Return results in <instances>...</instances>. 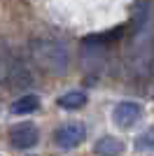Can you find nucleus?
Instances as JSON below:
<instances>
[{
  "label": "nucleus",
  "mask_w": 154,
  "mask_h": 156,
  "mask_svg": "<svg viewBox=\"0 0 154 156\" xmlns=\"http://www.w3.org/2000/svg\"><path fill=\"white\" fill-rule=\"evenodd\" d=\"M94 149H96L98 156H119L124 151V142L122 140H117L112 135H103L96 144H94Z\"/></svg>",
  "instance_id": "423d86ee"
},
{
  "label": "nucleus",
  "mask_w": 154,
  "mask_h": 156,
  "mask_svg": "<svg viewBox=\"0 0 154 156\" xmlns=\"http://www.w3.org/2000/svg\"><path fill=\"white\" fill-rule=\"evenodd\" d=\"M7 82H12L14 89H28L33 84V75L28 72L26 63H21L19 58H12L9 65V75H7Z\"/></svg>",
  "instance_id": "39448f33"
},
{
  "label": "nucleus",
  "mask_w": 154,
  "mask_h": 156,
  "mask_svg": "<svg viewBox=\"0 0 154 156\" xmlns=\"http://www.w3.org/2000/svg\"><path fill=\"white\" fill-rule=\"evenodd\" d=\"M38 140H40V133L33 124H19L9 130V142L16 149H31L38 144Z\"/></svg>",
  "instance_id": "20e7f679"
},
{
  "label": "nucleus",
  "mask_w": 154,
  "mask_h": 156,
  "mask_svg": "<svg viewBox=\"0 0 154 156\" xmlns=\"http://www.w3.org/2000/svg\"><path fill=\"white\" fill-rule=\"evenodd\" d=\"M142 117V107L133 100H122V103L115 105L112 110V121H115L119 128H131L135 126V121Z\"/></svg>",
  "instance_id": "7ed1b4c3"
},
{
  "label": "nucleus",
  "mask_w": 154,
  "mask_h": 156,
  "mask_svg": "<svg viewBox=\"0 0 154 156\" xmlns=\"http://www.w3.org/2000/svg\"><path fill=\"white\" fill-rule=\"evenodd\" d=\"M135 147H138V149H152L154 147V128L145 130V133L135 140Z\"/></svg>",
  "instance_id": "9d476101"
},
{
  "label": "nucleus",
  "mask_w": 154,
  "mask_h": 156,
  "mask_svg": "<svg viewBox=\"0 0 154 156\" xmlns=\"http://www.w3.org/2000/svg\"><path fill=\"white\" fill-rule=\"evenodd\" d=\"M38 107H40V98L28 93V96H21L19 100H14L9 110H12V114H33Z\"/></svg>",
  "instance_id": "6e6552de"
},
{
  "label": "nucleus",
  "mask_w": 154,
  "mask_h": 156,
  "mask_svg": "<svg viewBox=\"0 0 154 156\" xmlns=\"http://www.w3.org/2000/svg\"><path fill=\"white\" fill-rule=\"evenodd\" d=\"M84 137H86V128H84V124H77V121L63 124L54 130V142L61 149H72V147L84 142Z\"/></svg>",
  "instance_id": "f03ea898"
},
{
  "label": "nucleus",
  "mask_w": 154,
  "mask_h": 156,
  "mask_svg": "<svg viewBox=\"0 0 154 156\" xmlns=\"http://www.w3.org/2000/svg\"><path fill=\"white\" fill-rule=\"evenodd\" d=\"M28 54L40 70L51 72V75H65L70 68V49L61 40L38 37L28 44Z\"/></svg>",
  "instance_id": "f257e3e1"
},
{
  "label": "nucleus",
  "mask_w": 154,
  "mask_h": 156,
  "mask_svg": "<svg viewBox=\"0 0 154 156\" xmlns=\"http://www.w3.org/2000/svg\"><path fill=\"white\" fill-rule=\"evenodd\" d=\"M12 54H9V49H7L2 42H0V82L2 79H7V75H9V65H12Z\"/></svg>",
  "instance_id": "1a4fd4ad"
},
{
  "label": "nucleus",
  "mask_w": 154,
  "mask_h": 156,
  "mask_svg": "<svg viewBox=\"0 0 154 156\" xmlns=\"http://www.w3.org/2000/svg\"><path fill=\"white\" fill-rule=\"evenodd\" d=\"M61 110H82L86 105V93L84 91H68L56 100Z\"/></svg>",
  "instance_id": "0eeeda50"
}]
</instances>
